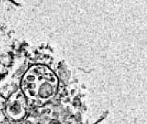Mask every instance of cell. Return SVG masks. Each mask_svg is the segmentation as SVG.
Returning a JSON list of instances; mask_svg holds the SVG:
<instances>
[{
	"instance_id": "1",
	"label": "cell",
	"mask_w": 147,
	"mask_h": 124,
	"mask_svg": "<svg viewBox=\"0 0 147 124\" xmlns=\"http://www.w3.org/2000/svg\"><path fill=\"white\" fill-rule=\"evenodd\" d=\"M58 80L47 66L36 65L31 67L22 81V89L28 98L44 102L52 98L56 91Z\"/></svg>"
}]
</instances>
